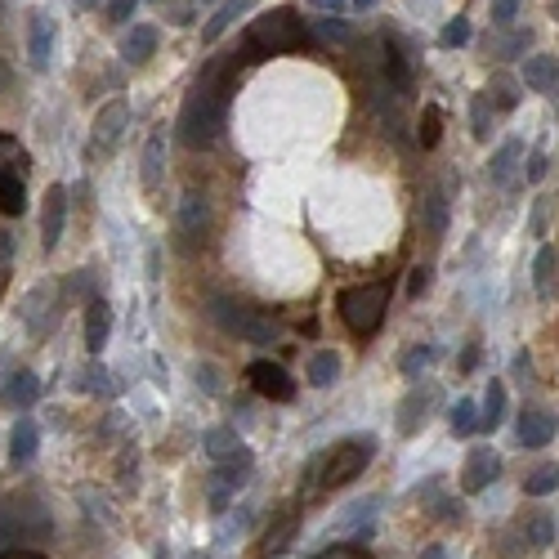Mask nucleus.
<instances>
[{
    "label": "nucleus",
    "instance_id": "28",
    "mask_svg": "<svg viewBox=\"0 0 559 559\" xmlns=\"http://www.w3.org/2000/svg\"><path fill=\"white\" fill-rule=\"evenodd\" d=\"M501 421H506V385H501V380H488V394H483V417H479V426L492 435Z\"/></svg>",
    "mask_w": 559,
    "mask_h": 559
},
{
    "label": "nucleus",
    "instance_id": "2",
    "mask_svg": "<svg viewBox=\"0 0 559 559\" xmlns=\"http://www.w3.org/2000/svg\"><path fill=\"white\" fill-rule=\"evenodd\" d=\"M309 41H314V32H309V23L300 18V9L278 5V9L260 14V18L246 27L242 50H246V59H251V63H260V59H273V54H296V50H309Z\"/></svg>",
    "mask_w": 559,
    "mask_h": 559
},
{
    "label": "nucleus",
    "instance_id": "14",
    "mask_svg": "<svg viewBox=\"0 0 559 559\" xmlns=\"http://www.w3.org/2000/svg\"><path fill=\"white\" fill-rule=\"evenodd\" d=\"M41 399V376L36 371H9V380L0 385V403L9 408V412H27L32 403Z\"/></svg>",
    "mask_w": 559,
    "mask_h": 559
},
{
    "label": "nucleus",
    "instance_id": "52",
    "mask_svg": "<svg viewBox=\"0 0 559 559\" xmlns=\"http://www.w3.org/2000/svg\"><path fill=\"white\" fill-rule=\"evenodd\" d=\"M474 362H479V349H474V344H470V349H465V353H461V371H474Z\"/></svg>",
    "mask_w": 559,
    "mask_h": 559
},
{
    "label": "nucleus",
    "instance_id": "26",
    "mask_svg": "<svg viewBox=\"0 0 559 559\" xmlns=\"http://www.w3.org/2000/svg\"><path fill=\"white\" fill-rule=\"evenodd\" d=\"M152 50H157V27H130V36L121 41V54L130 59V63H148L152 59Z\"/></svg>",
    "mask_w": 559,
    "mask_h": 559
},
{
    "label": "nucleus",
    "instance_id": "19",
    "mask_svg": "<svg viewBox=\"0 0 559 559\" xmlns=\"http://www.w3.org/2000/svg\"><path fill=\"white\" fill-rule=\"evenodd\" d=\"M202 447H206V452H211V461H220V465H228V461H251L246 444H242V439H237V430H228V426L206 430Z\"/></svg>",
    "mask_w": 559,
    "mask_h": 559
},
{
    "label": "nucleus",
    "instance_id": "37",
    "mask_svg": "<svg viewBox=\"0 0 559 559\" xmlns=\"http://www.w3.org/2000/svg\"><path fill=\"white\" fill-rule=\"evenodd\" d=\"M0 166H5V170L27 175V148H23L14 134H0Z\"/></svg>",
    "mask_w": 559,
    "mask_h": 559
},
{
    "label": "nucleus",
    "instance_id": "15",
    "mask_svg": "<svg viewBox=\"0 0 559 559\" xmlns=\"http://www.w3.org/2000/svg\"><path fill=\"white\" fill-rule=\"evenodd\" d=\"M161 170H166V125H157L152 134H148V143H143V188L148 193H157L161 188Z\"/></svg>",
    "mask_w": 559,
    "mask_h": 559
},
{
    "label": "nucleus",
    "instance_id": "29",
    "mask_svg": "<svg viewBox=\"0 0 559 559\" xmlns=\"http://www.w3.org/2000/svg\"><path fill=\"white\" fill-rule=\"evenodd\" d=\"M555 264H559L555 246H542V251H537V264H533V282H537V296H542V300H551V287H555Z\"/></svg>",
    "mask_w": 559,
    "mask_h": 559
},
{
    "label": "nucleus",
    "instance_id": "9",
    "mask_svg": "<svg viewBox=\"0 0 559 559\" xmlns=\"http://www.w3.org/2000/svg\"><path fill=\"white\" fill-rule=\"evenodd\" d=\"M130 125V104L125 99H112L99 108L95 116V139H90V152H99V157H108L112 148H116V139H121V130Z\"/></svg>",
    "mask_w": 559,
    "mask_h": 559
},
{
    "label": "nucleus",
    "instance_id": "38",
    "mask_svg": "<svg viewBox=\"0 0 559 559\" xmlns=\"http://www.w3.org/2000/svg\"><path fill=\"white\" fill-rule=\"evenodd\" d=\"M309 32H318L323 41H349V36H353V27H349L340 14H323V18H314Z\"/></svg>",
    "mask_w": 559,
    "mask_h": 559
},
{
    "label": "nucleus",
    "instance_id": "5",
    "mask_svg": "<svg viewBox=\"0 0 559 559\" xmlns=\"http://www.w3.org/2000/svg\"><path fill=\"white\" fill-rule=\"evenodd\" d=\"M335 309L344 318V327L353 335H371L385 323V309H389V287L385 282H362V287H344L335 296Z\"/></svg>",
    "mask_w": 559,
    "mask_h": 559
},
{
    "label": "nucleus",
    "instance_id": "41",
    "mask_svg": "<svg viewBox=\"0 0 559 559\" xmlns=\"http://www.w3.org/2000/svg\"><path fill=\"white\" fill-rule=\"evenodd\" d=\"M439 134H444V112L430 104V108L421 112V134H417V139H421V148H435Z\"/></svg>",
    "mask_w": 559,
    "mask_h": 559
},
{
    "label": "nucleus",
    "instance_id": "24",
    "mask_svg": "<svg viewBox=\"0 0 559 559\" xmlns=\"http://www.w3.org/2000/svg\"><path fill=\"white\" fill-rule=\"evenodd\" d=\"M36 447H41V426H36L32 417H23V421L14 426V435H9V456H14V465H27V461L36 456Z\"/></svg>",
    "mask_w": 559,
    "mask_h": 559
},
{
    "label": "nucleus",
    "instance_id": "22",
    "mask_svg": "<svg viewBox=\"0 0 559 559\" xmlns=\"http://www.w3.org/2000/svg\"><path fill=\"white\" fill-rule=\"evenodd\" d=\"M519 161H524V143H519V139L501 143V148L492 152V161H488V179H492V184H510L515 170H519Z\"/></svg>",
    "mask_w": 559,
    "mask_h": 559
},
{
    "label": "nucleus",
    "instance_id": "27",
    "mask_svg": "<svg viewBox=\"0 0 559 559\" xmlns=\"http://www.w3.org/2000/svg\"><path fill=\"white\" fill-rule=\"evenodd\" d=\"M385 72H389V81L403 95L412 90V72H408V54H403V41L399 36H385Z\"/></svg>",
    "mask_w": 559,
    "mask_h": 559
},
{
    "label": "nucleus",
    "instance_id": "13",
    "mask_svg": "<svg viewBox=\"0 0 559 559\" xmlns=\"http://www.w3.org/2000/svg\"><path fill=\"white\" fill-rule=\"evenodd\" d=\"M497 474H501V456H497L492 447H470L465 470H461V488H465V492H483Z\"/></svg>",
    "mask_w": 559,
    "mask_h": 559
},
{
    "label": "nucleus",
    "instance_id": "1",
    "mask_svg": "<svg viewBox=\"0 0 559 559\" xmlns=\"http://www.w3.org/2000/svg\"><path fill=\"white\" fill-rule=\"evenodd\" d=\"M242 63H251L246 50L215 54V59L202 68V77L193 81V90H188V99H184V108H179V125H175L179 139H184L188 148H211V143L224 134L228 99H233V90H237Z\"/></svg>",
    "mask_w": 559,
    "mask_h": 559
},
{
    "label": "nucleus",
    "instance_id": "55",
    "mask_svg": "<svg viewBox=\"0 0 559 559\" xmlns=\"http://www.w3.org/2000/svg\"><path fill=\"white\" fill-rule=\"evenodd\" d=\"M421 559H444V551H439V546H430V551H426Z\"/></svg>",
    "mask_w": 559,
    "mask_h": 559
},
{
    "label": "nucleus",
    "instance_id": "56",
    "mask_svg": "<svg viewBox=\"0 0 559 559\" xmlns=\"http://www.w3.org/2000/svg\"><path fill=\"white\" fill-rule=\"evenodd\" d=\"M95 5H99V0H77V9H95Z\"/></svg>",
    "mask_w": 559,
    "mask_h": 559
},
{
    "label": "nucleus",
    "instance_id": "47",
    "mask_svg": "<svg viewBox=\"0 0 559 559\" xmlns=\"http://www.w3.org/2000/svg\"><path fill=\"white\" fill-rule=\"evenodd\" d=\"M134 9H139V0H108V18H112V23H125Z\"/></svg>",
    "mask_w": 559,
    "mask_h": 559
},
{
    "label": "nucleus",
    "instance_id": "16",
    "mask_svg": "<svg viewBox=\"0 0 559 559\" xmlns=\"http://www.w3.org/2000/svg\"><path fill=\"white\" fill-rule=\"evenodd\" d=\"M108 335H112V309H108V300H90L86 305V349L99 358L104 353V344H108Z\"/></svg>",
    "mask_w": 559,
    "mask_h": 559
},
{
    "label": "nucleus",
    "instance_id": "54",
    "mask_svg": "<svg viewBox=\"0 0 559 559\" xmlns=\"http://www.w3.org/2000/svg\"><path fill=\"white\" fill-rule=\"evenodd\" d=\"M9 81H14V72H9V63H5V59H0V95H5V90H9Z\"/></svg>",
    "mask_w": 559,
    "mask_h": 559
},
{
    "label": "nucleus",
    "instance_id": "36",
    "mask_svg": "<svg viewBox=\"0 0 559 559\" xmlns=\"http://www.w3.org/2000/svg\"><path fill=\"white\" fill-rule=\"evenodd\" d=\"M483 95H492V104H497L501 112H510L515 104H519V86H515L506 72H497V77L488 81V90H483Z\"/></svg>",
    "mask_w": 559,
    "mask_h": 559
},
{
    "label": "nucleus",
    "instance_id": "33",
    "mask_svg": "<svg viewBox=\"0 0 559 559\" xmlns=\"http://www.w3.org/2000/svg\"><path fill=\"white\" fill-rule=\"evenodd\" d=\"M559 488V465H537V470H528V479H524V492L528 497H546V492H555Z\"/></svg>",
    "mask_w": 559,
    "mask_h": 559
},
{
    "label": "nucleus",
    "instance_id": "21",
    "mask_svg": "<svg viewBox=\"0 0 559 559\" xmlns=\"http://www.w3.org/2000/svg\"><path fill=\"white\" fill-rule=\"evenodd\" d=\"M246 474H251V461H228L224 470H215V479H211V506H215V510L246 483Z\"/></svg>",
    "mask_w": 559,
    "mask_h": 559
},
{
    "label": "nucleus",
    "instance_id": "18",
    "mask_svg": "<svg viewBox=\"0 0 559 559\" xmlns=\"http://www.w3.org/2000/svg\"><path fill=\"white\" fill-rule=\"evenodd\" d=\"M421 233H426V242H439L447 233V197L439 184L426 188V197H421Z\"/></svg>",
    "mask_w": 559,
    "mask_h": 559
},
{
    "label": "nucleus",
    "instance_id": "48",
    "mask_svg": "<svg viewBox=\"0 0 559 559\" xmlns=\"http://www.w3.org/2000/svg\"><path fill=\"white\" fill-rule=\"evenodd\" d=\"M314 559H371L367 551H358V546H332V551H323V555Z\"/></svg>",
    "mask_w": 559,
    "mask_h": 559
},
{
    "label": "nucleus",
    "instance_id": "45",
    "mask_svg": "<svg viewBox=\"0 0 559 559\" xmlns=\"http://www.w3.org/2000/svg\"><path fill=\"white\" fill-rule=\"evenodd\" d=\"M515 14H519V0H492V23L497 27H510Z\"/></svg>",
    "mask_w": 559,
    "mask_h": 559
},
{
    "label": "nucleus",
    "instance_id": "30",
    "mask_svg": "<svg viewBox=\"0 0 559 559\" xmlns=\"http://www.w3.org/2000/svg\"><path fill=\"white\" fill-rule=\"evenodd\" d=\"M447 426H452V435H456V439H470V435L479 430V408H474L470 399H456V403H452Z\"/></svg>",
    "mask_w": 559,
    "mask_h": 559
},
{
    "label": "nucleus",
    "instance_id": "8",
    "mask_svg": "<svg viewBox=\"0 0 559 559\" xmlns=\"http://www.w3.org/2000/svg\"><path fill=\"white\" fill-rule=\"evenodd\" d=\"M435 403H439V389H435L430 380H421L417 389H408V399L399 403V435H403V439L421 435L426 421H430V412H435Z\"/></svg>",
    "mask_w": 559,
    "mask_h": 559
},
{
    "label": "nucleus",
    "instance_id": "10",
    "mask_svg": "<svg viewBox=\"0 0 559 559\" xmlns=\"http://www.w3.org/2000/svg\"><path fill=\"white\" fill-rule=\"evenodd\" d=\"M68 228V188L63 184H50L45 188V206H41V246L54 251L59 237Z\"/></svg>",
    "mask_w": 559,
    "mask_h": 559
},
{
    "label": "nucleus",
    "instance_id": "49",
    "mask_svg": "<svg viewBox=\"0 0 559 559\" xmlns=\"http://www.w3.org/2000/svg\"><path fill=\"white\" fill-rule=\"evenodd\" d=\"M546 215H551V197H537V211H533V233L537 237L546 233Z\"/></svg>",
    "mask_w": 559,
    "mask_h": 559
},
{
    "label": "nucleus",
    "instance_id": "42",
    "mask_svg": "<svg viewBox=\"0 0 559 559\" xmlns=\"http://www.w3.org/2000/svg\"><path fill=\"white\" fill-rule=\"evenodd\" d=\"M439 41H444L447 50H456V45H465L470 41V18H452L444 32H439Z\"/></svg>",
    "mask_w": 559,
    "mask_h": 559
},
{
    "label": "nucleus",
    "instance_id": "51",
    "mask_svg": "<svg viewBox=\"0 0 559 559\" xmlns=\"http://www.w3.org/2000/svg\"><path fill=\"white\" fill-rule=\"evenodd\" d=\"M314 9H323V14H340L344 9V0H309Z\"/></svg>",
    "mask_w": 559,
    "mask_h": 559
},
{
    "label": "nucleus",
    "instance_id": "6",
    "mask_svg": "<svg viewBox=\"0 0 559 559\" xmlns=\"http://www.w3.org/2000/svg\"><path fill=\"white\" fill-rule=\"evenodd\" d=\"M175 228H179V237H184L188 246L206 242V233H211V197L197 193V188H188V193L179 197V206H175Z\"/></svg>",
    "mask_w": 559,
    "mask_h": 559
},
{
    "label": "nucleus",
    "instance_id": "57",
    "mask_svg": "<svg viewBox=\"0 0 559 559\" xmlns=\"http://www.w3.org/2000/svg\"><path fill=\"white\" fill-rule=\"evenodd\" d=\"M353 5H358V9H371V5H376V0H353Z\"/></svg>",
    "mask_w": 559,
    "mask_h": 559
},
{
    "label": "nucleus",
    "instance_id": "7",
    "mask_svg": "<svg viewBox=\"0 0 559 559\" xmlns=\"http://www.w3.org/2000/svg\"><path fill=\"white\" fill-rule=\"evenodd\" d=\"M246 380L255 385L260 399H273V403H291V399H296V380L287 376V367H278V362H269V358H255V362L246 367Z\"/></svg>",
    "mask_w": 559,
    "mask_h": 559
},
{
    "label": "nucleus",
    "instance_id": "40",
    "mask_svg": "<svg viewBox=\"0 0 559 559\" xmlns=\"http://www.w3.org/2000/svg\"><path fill=\"white\" fill-rule=\"evenodd\" d=\"M524 528H528V542H533V546H551V542H555V519H551V515H528Z\"/></svg>",
    "mask_w": 559,
    "mask_h": 559
},
{
    "label": "nucleus",
    "instance_id": "4",
    "mask_svg": "<svg viewBox=\"0 0 559 559\" xmlns=\"http://www.w3.org/2000/svg\"><path fill=\"white\" fill-rule=\"evenodd\" d=\"M206 314H211L215 327H224L228 335H237V340H246V344H273V340H278V323L264 318L260 309L242 305V300L211 296V300H206Z\"/></svg>",
    "mask_w": 559,
    "mask_h": 559
},
{
    "label": "nucleus",
    "instance_id": "32",
    "mask_svg": "<svg viewBox=\"0 0 559 559\" xmlns=\"http://www.w3.org/2000/svg\"><path fill=\"white\" fill-rule=\"evenodd\" d=\"M50 296H54V287H36V291L27 296L23 318H27V327H32V332H45V327H50V318H45V314H50V309H45V300H50Z\"/></svg>",
    "mask_w": 559,
    "mask_h": 559
},
{
    "label": "nucleus",
    "instance_id": "43",
    "mask_svg": "<svg viewBox=\"0 0 559 559\" xmlns=\"http://www.w3.org/2000/svg\"><path fill=\"white\" fill-rule=\"evenodd\" d=\"M546 170H551V161H546V152L537 148V152H528V166H524V179L528 184H542L546 179Z\"/></svg>",
    "mask_w": 559,
    "mask_h": 559
},
{
    "label": "nucleus",
    "instance_id": "12",
    "mask_svg": "<svg viewBox=\"0 0 559 559\" xmlns=\"http://www.w3.org/2000/svg\"><path fill=\"white\" fill-rule=\"evenodd\" d=\"M54 36H59V23H54L45 9H36V14H32V27H27V59H32V68H36V72H45V68H50Z\"/></svg>",
    "mask_w": 559,
    "mask_h": 559
},
{
    "label": "nucleus",
    "instance_id": "46",
    "mask_svg": "<svg viewBox=\"0 0 559 559\" xmlns=\"http://www.w3.org/2000/svg\"><path fill=\"white\" fill-rule=\"evenodd\" d=\"M426 287H430V269H426V264H417V269H412V278H408V296L417 300V296H426Z\"/></svg>",
    "mask_w": 559,
    "mask_h": 559
},
{
    "label": "nucleus",
    "instance_id": "39",
    "mask_svg": "<svg viewBox=\"0 0 559 559\" xmlns=\"http://www.w3.org/2000/svg\"><path fill=\"white\" fill-rule=\"evenodd\" d=\"M488 125H492V104H488V95H474L470 99V134L488 139Z\"/></svg>",
    "mask_w": 559,
    "mask_h": 559
},
{
    "label": "nucleus",
    "instance_id": "25",
    "mask_svg": "<svg viewBox=\"0 0 559 559\" xmlns=\"http://www.w3.org/2000/svg\"><path fill=\"white\" fill-rule=\"evenodd\" d=\"M305 371H309V385H314V389H327V385H335V376H340V353H335V349L309 353Z\"/></svg>",
    "mask_w": 559,
    "mask_h": 559
},
{
    "label": "nucleus",
    "instance_id": "23",
    "mask_svg": "<svg viewBox=\"0 0 559 559\" xmlns=\"http://www.w3.org/2000/svg\"><path fill=\"white\" fill-rule=\"evenodd\" d=\"M27 206V175L0 166V215H23Z\"/></svg>",
    "mask_w": 559,
    "mask_h": 559
},
{
    "label": "nucleus",
    "instance_id": "35",
    "mask_svg": "<svg viewBox=\"0 0 559 559\" xmlns=\"http://www.w3.org/2000/svg\"><path fill=\"white\" fill-rule=\"evenodd\" d=\"M430 358H435V349H430V344H412V349H403V353H399V371H403L408 380H417V376L430 367Z\"/></svg>",
    "mask_w": 559,
    "mask_h": 559
},
{
    "label": "nucleus",
    "instance_id": "44",
    "mask_svg": "<svg viewBox=\"0 0 559 559\" xmlns=\"http://www.w3.org/2000/svg\"><path fill=\"white\" fill-rule=\"evenodd\" d=\"M81 389H95V394H108V371L95 362V367H86L81 371Z\"/></svg>",
    "mask_w": 559,
    "mask_h": 559
},
{
    "label": "nucleus",
    "instance_id": "53",
    "mask_svg": "<svg viewBox=\"0 0 559 559\" xmlns=\"http://www.w3.org/2000/svg\"><path fill=\"white\" fill-rule=\"evenodd\" d=\"M528 371H533V362H528V353H519L515 358V376H528Z\"/></svg>",
    "mask_w": 559,
    "mask_h": 559
},
{
    "label": "nucleus",
    "instance_id": "58",
    "mask_svg": "<svg viewBox=\"0 0 559 559\" xmlns=\"http://www.w3.org/2000/svg\"><path fill=\"white\" fill-rule=\"evenodd\" d=\"M555 5H559V0H555Z\"/></svg>",
    "mask_w": 559,
    "mask_h": 559
},
{
    "label": "nucleus",
    "instance_id": "20",
    "mask_svg": "<svg viewBox=\"0 0 559 559\" xmlns=\"http://www.w3.org/2000/svg\"><path fill=\"white\" fill-rule=\"evenodd\" d=\"M515 439L524 447H546L555 439V417L551 412H524L519 426H515Z\"/></svg>",
    "mask_w": 559,
    "mask_h": 559
},
{
    "label": "nucleus",
    "instance_id": "17",
    "mask_svg": "<svg viewBox=\"0 0 559 559\" xmlns=\"http://www.w3.org/2000/svg\"><path fill=\"white\" fill-rule=\"evenodd\" d=\"M524 86L537 90V95L559 90V59L555 54H533V59H524Z\"/></svg>",
    "mask_w": 559,
    "mask_h": 559
},
{
    "label": "nucleus",
    "instance_id": "34",
    "mask_svg": "<svg viewBox=\"0 0 559 559\" xmlns=\"http://www.w3.org/2000/svg\"><path fill=\"white\" fill-rule=\"evenodd\" d=\"M533 45V32L528 27H519V32H510V36H501V41H492V45H483L488 54H497V59H515V54H524Z\"/></svg>",
    "mask_w": 559,
    "mask_h": 559
},
{
    "label": "nucleus",
    "instance_id": "50",
    "mask_svg": "<svg viewBox=\"0 0 559 559\" xmlns=\"http://www.w3.org/2000/svg\"><path fill=\"white\" fill-rule=\"evenodd\" d=\"M197 385H202L206 394H215V389H220V380H215V367H211V362H206V367H197Z\"/></svg>",
    "mask_w": 559,
    "mask_h": 559
},
{
    "label": "nucleus",
    "instance_id": "3",
    "mask_svg": "<svg viewBox=\"0 0 559 559\" xmlns=\"http://www.w3.org/2000/svg\"><path fill=\"white\" fill-rule=\"evenodd\" d=\"M367 461H371V444L367 439H344V444L335 447H323L309 465H305V492L309 488H344V483H353L362 470H367Z\"/></svg>",
    "mask_w": 559,
    "mask_h": 559
},
{
    "label": "nucleus",
    "instance_id": "31",
    "mask_svg": "<svg viewBox=\"0 0 559 559\" xmlns=\"http://www.w3.org/2000/svg\"><path fill=\"white\" fill-rule=\"evenodd\" d=\"M242 9H246V0H224L220 9L211 14V23L202 27V41H220L224 32H228V23H233V18H237Z\"/></svg>",
    "mask_w": 559,
    "mask_h": 559
},
{
    "label": "nucleus",
    "instance_id": "11",
    "mask_svg": "<svg viewBox=\"0 0 559 559\" xmlns=\"http://www.w3.org/2000/svg\"><path fill=\"white\" fill-rule=\"evenodd\" d=\"M296 537V506H287V510H278V519L260 533V542L251 546V559H278L287 551V542Z\"/></svg>",
    "mask_w": 559,
    "mask_h": 559
}]
</instances>
